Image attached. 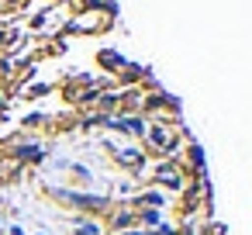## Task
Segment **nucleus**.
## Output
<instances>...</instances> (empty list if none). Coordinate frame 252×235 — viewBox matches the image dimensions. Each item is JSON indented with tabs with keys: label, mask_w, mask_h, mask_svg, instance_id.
Listing matches in <instances>:
<instances>
[{
	"label": "nucleus",
	"mask_w": 252,
	"mask_h": 235,
	"mask_svg": "<svg viewBox=\"0 0 252 235\" xmlns=\"http://www.w3.org/2000/svg\"><path fill=\"white\" fill-rule=\"evenodd\" d=\"M76 235H100V228H97V221H80Z\"/></svg>",
	"instance_id": "1"
}]
</instances>
